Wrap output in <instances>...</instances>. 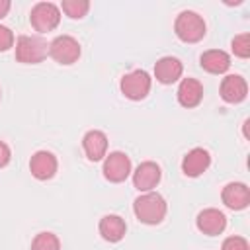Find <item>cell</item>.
Listing matches in <instances>:
<instances>
[{
    "label": "cell",
    "mask_w": 250,
    "mask_h": 250,
    "mask_svg": "<svg viewBox=\"0 0 250 250\" xmlns=\"http://www.w3.org/2000/svg\"><path fill=\"white\" fill-rule=\"evenodd\" d=\"M31 250H61V240L55 232L43 230L31 240Z\"/></svg>",
    "instance_id": "19"
},
{
    "label": "cell",
    "mask_w": 250,
    "mask_h": 250,
    "mask_svg": "<svg viewBox=\"0 0 250 250\" xmlns=\"http://www.w3.org/2000/svg\"><path fill=\"white\" fill-rule=\"evenodd\" d=\"M29 21L35 31H53L61 21V8L53 2H37L29 12Z\"/></svg>",
    "instance_id": "4"
},
{
    "label": "cell",
    "mask_w": 250,
    "mask_h": 250,
    "mask_svg": "<svg viewBox=\"0 0 250 250\" xmlns=\"http://www.w3.org/2000/svg\"><path fill=\"white\" fill-rule=\"evenodd\" d=\"M61 10H62L68 18H72V20H80V18H84V16L88 14V10H90V2H88V0H62Z\"/></svg>",
    "instance_id": "20"
},
{
    "label": "cell",
    "mask_w": 250,
    "mask_h": 250,
    "mask_svg": "<svg viewBox=\"0 0 250 250\" xmlns=\"http://www.w3.org/2000/svg\"><path fill=\"white\" fill-rule=\"evenodd\" d=\"M221 250H250V244L244 236H229L223 240Z\"/></svg>",
    "instance_id": "22"
},
{
    "label": "cell",
    "mask_w": 250,
    "mask_h": 250,
    "mask_svg": "<svg viewBox=\"0 0 250 250\" xmlns=\"http://www.w3.org/2000/svg\"><path fill=\"white\" fill-rule=\"evenodd\" d=\"M209 164H211L209 150H205L201 146H195V148H191L184 156V160H182V172L188 178H197V176H201L209 168Z\"/></svg>",
    "instance_id": "12"
},
{
    "label": "cell",
    "mask_w": 250,
    "mask_h": 250,
    "mask_svg": "<svg viewBox=\"0 0 250 250\" xmlns=\"http://www.w3.org/2000/svg\"><path fill=\"white\" fill-rule=\"evenodd\" d=\"M82 148L88 156V160L98 162L102 158H105L107 154V137L104 131L100 129H92L82 137Z\"/></svg>",
    "instance_id": "15"
},
{
    "label": "cell",
    "mask_w": 250,
    "mask_h": 250,
    "mask_svg": "<svg viewBox=\"0 0 250 250\" xmlns=\"http://www.w3.org/2000/svg\"><path fill=\"white\" fill-rule=\"evenodd\" d=\"M219 92L227 104H240L248 94V84L240 74H227L221 82Z\"/></svg>",
    "instance_id": "13"
},
{
    "label": "cell",
    "mask_w": 250,
    "mask_h": 250,
    "mask_svg": "<svg viewBox=\"0 0 250 250\" xmlns=\"http://www.w3.org/2000/svg\"><path fill=\"white\" fill-rule=\"evenodd\" d=\"M102 172H104V178L113 182V184L125 182L131 176V172H133L131 158L125 152H121V150H113V152L105 154Z\"/></svg>",
    "instance_id": "7"
},
{
    "label": "cell",
    "mask_w": 250,
    "mask_h": 250,
    "mask_svg": "<svg viewBox=\"0 0 250 250\" xmlns=\"http://www.w3.org/2000/svg\"><path fill=\"white\" fill-rule=\"evenodd\" d=\"M10 8H12V2L10 0H0V20L10 12Z\"/></svg>",
    "instance_id": "25"
},
{
    "label": "cell",
    "mask_w": 250,
    "mask_h": 250,
    "mask_svg": "<svg viewBox=\"0 0 250 250\" xmlns=\"http://www.w3.org/2000/svg\"><path fill=\"white\" fill-rule=\"evenodd\" d=\"M14 47V31L6 25H0V53Z\"/></svg>",
    "instance_id": "23"
},
{
    "label": "cell",
    "mask_w": 250,
    "mask_h": 250,
    "mask_svg": "<svg viewBox=\"0 0 250 250\" xmlns=\"http://www.w3.org/2000/svg\"><path fill=\"white\" fill-rule=\"evenodd\" d=\"M178 102L180 105L191 109V107H197L203 100V84L197 80V78H184L178 86Z\"/></svg>",
    "instance_id": "16"
},
{
    "label": "cell",
    "mask_w": 250,
    "mask_h": 250,
    "mask_svg": "<svg viewBox=\"0 0 250 250\" xmlns=\"http://www.w3.org/2000/svg\"><path fill=\"white\" fill-rule=\"evenodd\" d=\"M131 174H133V186H135L141 193L152 191V189L158 186L160 178H162L160 166H158L156 162H152V160L141 162V164L135 168V172H131Z\"/></svg>",
    "instance_id": "8"
},
{
    "label": "cell",
    "mask_w": 250,
    "mask_h": 250,
    "mask_svg": "<svg viewBox=\"0 0 250 250\" xmlns=\"http://www.w3.org/2000/svg\"><path fill=\"white\" fill-rule=\"evenodd\" d=\"M232 53L240 59H248L250 57V33H240V35H234L232 39Z\"/></svg>",
    "instance_id": "21"
},
{
    "label": "cell",
    "mask_w": 250,
    "mask_h": 250,
    "mask_svg": "<svg viewBox=\"0 0 250 250\" xmlns=\"http://www.w3.org/2000/svg\"><path fill=\"white\" fill-rule=\"evenodd\" d=\"M0 98H2V90H0Z\"/></svg>",
    "instance_id": "26"
},
{
    "label": "cell",
    "mask_w": 250,
    "mask_h": 250,
    "mask_svg": "<svg viewBox=\"0 0 250 250\" xmlns=\"http://www.w3.org/2000/svg\"><path fill=\"white\" fill-rule=\"evenodd\" d=\"M221 199H223V203H225L229 209H232V211H242V209H246L248 203H250V189H248V186L242 184V182H230V184H227V186L223 188Z\"/></svg>",
    "instance_id": "11"
},
{
    "label": "cell",
    "mask_w": 250,
    "mask_h": 250,
    "mask_svg": "<svg viewBox=\"0 0 250 250\" xmlns=\"http://www.w3.org/2000/svg\"><path fill=\"white\" fill-rule=\"evenodd\" d=\"M168 205L166 199L156 191H145L133 201L135 217L145 225H158L166 217Z\"/></svg>",
    "instance_id": "1"
},
{
    "label": "cell",
    "mask_w": 250,
    "mask_h": 250,
    "mask_svg": "<svg viewBox=\"0 0 250 250\" xmlns=\"http://www.w3.org/2000/svg\"><path fill=\"white\" fill-rule=\"evenodd\" d=\"M205 21L197 12L191 10H184L178 14L176 21H174V31L178 35L180 41L184 43H197L205 37Z\"/></svg>",
    "instance_id": "2"
},
{
    "label": "cell",
    "mask_w": 250,
    "mask_h": 250,
    "mask_svg": "<svg viewBox=\"0 0 250 250\" xmlns=\"http://www.w3.org/2000/svg\"><path fill=\"white\" fill-rule=\"evenodd\" d=\"M49 55L59 64H74L80 59L82 49L78 39H74L72 35H59L49 43Z\"/></svg>",
    "instance_id": "6"
},
{
    "label": "cell",
    "mask_w": 250,
    "mask_h": 250,
    "mask_svg": "<svg viewBox=\"0 0 250 250\" xmlns=\"http://www.w3.org/2000/svg\"><path fill=\"white\" fill-rule=\"evenodd\" d=\"M98 230H100V234H102L104 240H107V242H119L125 236V232H127V225H125V221L119 215H104L100 219Z\"/></svg>",
    "instance_id": "17"
},
{
    "label": "cell",
    "mask_w": 250,
    "mask_h": 250,
    "mask_svg": "<svg viewBox=\"0 0 250 250\" xmlns=\"http://www.w3.org/2000/svg\"><path fill=\"white\" fill-rule=\"evenodd\" d=\"M10 158H12L10 146H8L4 141H0V168H4V166L10 162Z\"/></svg>",
    "instance_id": "24"
},
{
    "label": "cell",
    "mask_w": 250,
    "mask_h": 250,
    "mask_svg": "<svg viewBox=\"0 0 250 250\" xmlns=\"http://www.w3.org/2000/svg\"><path fill=\"white\" fill-rule=\"evenodd\" d=\"M184 64L176 57H162L154 62V78L160 84H174L176 80L182 78Z\"/></svg>",
    "instance_id": "14"
},
{
    "label": "cell",
    "mask_w": 250,
    "mask_h": 250,
    "mask_svg": "<svg viewBox=\"0 0 250 250\" xmlns=\"http://www.w3.org/2000/svg\"><path fill=\"white\" fill-rule=\"evenodd\" d=\"M197 229L207 234V236H217L227 229V217L223 211L215 209V207H207L203 211H199L197 219H195Z\"/></svg>",
    "instance_id": "10"
},
{
    "label": "cell",
    "mask_w": 250,
    "mask_h": 250,
    "mask_svg": "<svg viewBox=\"0 0 250 250\" xmlns=\"http://www.w3.org/2000/svg\"><path fill=\"white\" fill-rule=\"evenodd\" d=\"M49 55V45L37 35H20L16 39V61L23 64H39Z\"/></svg>",
    "instance_id": "3"
},
{
    "label": "cell",
    "mask_w": 250,
    "mask_h": 250,
    "mask_svg": "<svg viewBox=\"0 0 250 250\" xmlns=\"http://www.w3.org/2000/svg\"><path fill=\"white\" fill-rule=\"evenodd\" d=\"M199 64L209 74H223L230 66V57L225 51H221V49H209V51H205L201 55Z\"/></svg>",
    "instance_id": "18"
},
{
    "label": "cell",
    "mask_w": 250,
    "mask_h": 250,
    "mask_svg": "<svg viewBox=\"0 0 250 250\" xmlns=\"http://www.w3.org/2000/svg\"><path fill=\"white\" fill-rule=\"evenodd\" d=\"M150 84H152L150 74L146 70H143V68H137V70H133L129 74H123L119 88H121V94L125 98L137 102V100H145L148 96Z\"/></svg>",
    "instance_id": "5"
},
{
    "label": "cell",
    "mask_w": 250,
    "mask_h": 250,
    "mask_svg": "<svg viewBox=\"0 0 250 250\" xmlns=\"http://www.w3.org/2000/svg\"><path fill=\"white\" fill-rule=\"evenodd\" d=\"M57 168H59V162H57V156L49 150H37L31 160H29V172L35 180H51L55 174H57Z\"/></svg>",
    "instance_id": "9"
}]
</instances>
